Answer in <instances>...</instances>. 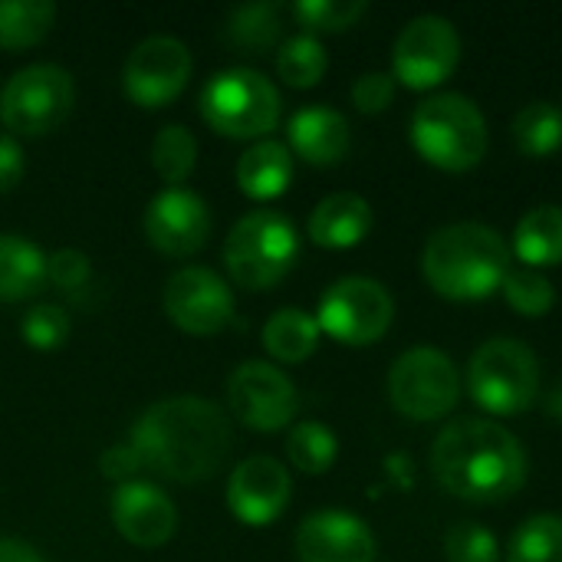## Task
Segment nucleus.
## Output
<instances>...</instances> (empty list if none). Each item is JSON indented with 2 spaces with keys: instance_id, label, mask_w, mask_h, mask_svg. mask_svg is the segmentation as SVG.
Wrapping results in <instances>:
<instances>
[{
  "instance_id": "obj_41",
  "label": "nucleus",
  "mask_w": 562,
  "mask_h": 562,
  "mask_svg": "<svg viewBox=\"0 0 562 562\" xmlns=\"http://www.w3.org/2000/svg\"><path fill=\"white\" fill-rule=\"evenodd\" d=\"M547 408H550V415H553V418H560V422H562V385L557 389V392H553V395H550Z\"/></svg>"
},
{
  "instance_id": "obj_17",
  "label": "nucleus",
  "mask_w": 562,
  "mask_h": 562,
  "mask_svg": "<svg viewBox=\"0 0 562 562\" xmlns=\"http://www.w3.org/2000/svg\"><path fill=\"white\" fill-rule=\"evenodd\" d=\"M300 562H375V537L356 514L319 510L296 530Z\"/></svg>"
},
{
  "instance_id": "obj_12",
  "label": "nucleus",
  "mask_w": 562,
  "mask_h": 562,
  "mask_svg": "<svg viewBox=\"0 0 562 562\" xmlns=\"http://www.w3.org/2000/svg\"><path fill=\"white\" fill-rule=\"evenodd\" d=\"M191 79V53L175 36H148L142 40L122 69L125 95L142 109H161L175 102Z\"/></svg>"
},
{
  "instance_id": "obj_29",
  "label": "nucleus",
  "mask_w": 562,
  "mask_h": 562,
  "mask_svg": "<svg viewBox=\"0 0 562 562\" xmlns=\"http://www.w3.org/2000/svg\"><path fill=\"white\" fill-rule=\"evenodd\" d=\"M286 454L293 461L296 471L303 474H326L333 464H336V454H339V441L336 435L319 425V422H300L290 438H286Z\"/></svg>"
},
{
  "instance_id": "obj_3",
  "label": "nucleus",
  "mask_w": 562,
  "mask_h": 562,
  "mask_svg": "<svg viewBox=\"0 0 562 562\" xmlns=\"http://www.w3.org/2000/svg\"><path fill=\"white\" fill-rule=\"evenodd\" d=\"M422 270L431 290L448 300H487L510 273V247L487 224H448L428 237Z\"/></svg>"
},
{
  "instance_id": "obj_5",
  "label": "nucleus",
  "mask_w": 562,
  "mask_h": 562,
  "mask_svg": "<svg viewBox=\"0 0 562 562\" xmlns=\"http://www.w3.org/2000/svg\"><path fill=\"white\" fill-rule=\"evenodd\" d=\"M300 257L296 227L277 211H254L240 217L224 244V263L237 286L270 290L277 286Z\"/></svg>"
},
{
  "instance_id": "obj_4",
  "label": "nucleus",
  "mask_w": 562,
  "mask_h": 562,
  "mask_svg": "<svg viewBox=\"0 0 562 562\" xmlns=\"http://www.w3.org/2000/svg\"><path fill=\"white\" fill-rule=\"evenodd\" d=\"M415 151L441 171H471L484 161L491 135L484 112L461 92H438L412 115Z\"/></svg>"
},
{
  "instance_id": "obj_34",
  "label": "nucleus",
  "mask_w": 562,
  "mask_h": 562,
  "mask_svg": "<svg viewBox=\"0 0 562 562\" xmlns=\"http://www.w3.org/2000/svg\"><path fill=\"white\" fill-rule=\"evenodd\" d=\"M69 316L63 306L53 303H40L33 310H26V316L20 319V336L26 346L40 349V352H53L69 339Z\"/></svg>"
},
{
  "instance_id": "obj_21",
  "label": "nucleus",
  "mask_w": 562,
  "mask_h": 562,
  "mask_svg": "<svg viewBox=\"0 0 562 562\" xmlns=\"http://www.w3.org/2000/svg\"><path fill=\"white\" fill-rule=\"evenodd\" d=\"M290 181H293V158L290 148L280 142L263 138L250 145L237 161V184L254 201L280 198L290 188Z\"/></svg>"
},
{
  "instance_id": "obj_14",
  "label": "nucleus",
  "mask_w": 562,
  "mask_h": 562,
  "mask_svg": "<svg viewBox=\"0 0 562 562\" xmlns=\"http://www.w3.org/2000/svg\"><path fill=\"white\" fill-rule=\"evenodd\" d=\"M165 313L188 336H214L234 319L231 286L207 267H184L165 283Z\"/></svg>"
},
{
  "instance_id": "obj_39",
  "label": "nucleus",
  "mask_w": 562,
  "mask_h": 562,
  "mask_svg": "<svg viewBox=\"0 0 562 562\" xmlns=\"http://www.w3.org/2000/svg\"><path fill=\"white\" fill-rule=\"evenodd\" d=\"M23 178V148L16 138L0 135V194H7Z\"/></svg>"
},
{
  "instance_id": "obj_26",
  "label": "nucleus",
  "mask_w": 562,
  "mask_h": 562,
  "mask_svg": "<svg viewBox=\"0 0 562 562\" xmlns=\"http://www.w3.org/2000/svg\"><path fill=\"white\" fill-rule=\"evenodd\" d=\"M514 145L527 158H547L562 148V112L553 102H530L514 115Z\"/></svg>"
},
{
  "instance_id": "obj_37",
  "label": "nucleus",
  "mask_w": 562,
  "mask_h": 562,
  "mask_svg": "<svg viewBox=\"0 0 562 562\" xmlns=\"http://www.w3.org/2000/svg\"><path fill=\"white\" fill-rule=\"evenodd\" d=\"M392 99H395V76H389V72H366L352 86V102L366 115L385 112L392 105Z\"/></svg>"
},
{
  "instance_id": "obj_38",
  "label": "nucleus",
  "mask_w": 562,
  "mask_h": 562,
  "mask_svg": "<svg viewBox=\"0 0 562 562\" xmlns=\"http://www.w3.org/2000/svg\"><path fill=\"white\" fill-rule=\"evenodd\" d=\"M99 468H102V477L132 484L135 474L142 471V461H138V454L132 451V445H119V448H109V451L102 454Z\"/></svg>"
},
{
  "instance_id": "obj_18",
  "label": "nucleus",
  "mask_w": 562,
  "mask_h": 562,
  "mask_svg": "<svg viewBox=\"0 0 562 562\" xmlns=\"http://www.w3.org/2000/svg\"><path fill=\"white\" fill-rule=\"evenodd\" d=\"M112 524L132 547L155 550L171 540L178 527V510L171 497L155 484L132 481L112 494Z\"/></svg>"
},
{
  "instance_id": "obj_25",
  "label": "nucleus",
  "mask_w": 562,
  "mask_h": 562,
  "mask_svg": "<svg viewBox=\"0 0 562 562\" xmlns=\"http://www.w3.org/2000/svg\"><path fill=\"white\" fill-rule=\"evenodd\" d=\"M56 23L49 0H0V49H30Z\"/></svg>"
},
{
  "instance_id": "obj_30",
  "label": "nucleus",
  "mask_w": 562,
  "mask_h": 562,
  "mask_svg": "<svg viewBox=\"0 0 562 562\" xmlns=\"http://www.w3.org/2000/svg\"><path fill=\"white\" fill-rule=\"evenodd\" d=\"M326 66H329V56L323 49V43L310 33L303 36H293L280 46L277 53V69H280V79L293 89H310L316 86L323 76H326Z\"/></svg>"
},
{
  "instance_id": "obj_19",
  "label": "nucleus",
  "mask_w": 562,
  "mask_h": 562,
  "mask_svg": "<svg viewBox=\"0 0 562 562\" xmlns=\"http://www.w3.org/2000/svg\"><path fill=\"white\" fill-rule=\"evenodd\" d=\"M290 145L310 165H339L349 151V122L329 105L300 109L290 119Z\"/></svg>"
},
{
  "instance_id": "obj_24",
  "label": "nucleus",
  "mask_w": 562,
  "mask_h": 562,
  "mask_svg": "<svg viewBox=\"0 0 562 562\" xmlns=\"http://www.w3.org/2000/svg\"><path fill=\"white\" fill-rule=\"evenodd\" d=\"M319 323L303 310H280L263 326V346L280 362H303L319 346Z\"/></svg>"
},
{
  "instance_id": "obj_32",
  "label": "nucleus",
  "mask_w": 562,
  "mask_h": 562,
  "mask_svg": "<svg viewBox=\"0 0 562 562\" xmlns=\"http://www.w3.org/2000/svg\"><path fill=\"white\" fill-rule=\"evenodd\" d=\"M504 300L527 319H540L553 310L557 303V290L553 283L540 273V270H530V267H520V270H510L507 280H504Z\"/></svg>"
},
{
  "instance_id": "obj_9",
  "label": "nucleus",
  "mask_w": 562,
  "mask_h": 562,
  "mask_svg": "<svg viewBox=\"0 0 562 562\" xmlns=\"http://www.w3.org/2000/svg\"><path fill=\"white\" fill-rule=\"evenodd\" d=\"M389 398L412 422L445 418L461 398L458 366L431 346L402 352L389 372Z\"/></svg>"
},
{
  "instance_id": "obj_10",
  "label": "nucleus",
  "mask_w": 562,
  "mask_h": 562,
  "mask_svg": "<svg viewBox=\"0 0 562 562\" xmlns=\"http://www.w3.org/2000/svg\"><path fill=\"white\" fill-rule=\"evenodd\" d=\"M392 316L395 303L379 280L342 277L323 293L316 323L342 346H372L389 333Z\"/></svg>"
},
{
  "instance_id": "obj_20",
  "label": "nucleus",
  "mask_w": 562,
  "mask_h": 562,
  "mask_svg": "<svg viewBox=\"0 0 562 562\" xmlns=\"http://www.w3.org/2000/svg\"><path fill=\"white\" fill-rule=\"evenodd\" d=\"M313 244L329 247V250H349L356 244H362L372 231V207L362 194L352 191H339L329 194L316 204V211L310 214L306 224Z\"/></svg>"
},
{
  "instance_id": "obj_13",
  "label": "nucleus",
  "mask_w": 562,
  "mask_h": 562,
  "mask_svg": "<svg viewBox=\"0 0 562 562\" xmlns=\"http://www.w3.org/2000/svg\"><path fill=\"white\" fill-rule=\"evenodd\" d=\"M231 412L250 431H280L296 415V385L270 362H244L227 382Z\"/></svg>"
},
{
  "instance_id": "obj_16",
  "label": "nucleus",
  "mask_w": 562,
  "mask_h": 562,
  "mask_svg": "<svg viewBox=\"0 0 562 562\" xmlns=\"http://www.w3.org/2000/svg\"><path fill=\"white\" fill-rule=\"evenodd\" d=\"M290 494L293 484L286 468L267 454L247 458L244 464H237V471L227 481V507L247 527L273 524L286 510Z\"/></svg>"
},
{
  "instance_id": "obj_7",
  "label": "nucleus",
  "mask_w": 562,
  "mask_h": 562,
  "mask_svg": "<svg viewBox=\"0 0 562 562\" xmlns=\"http://www.w3.org/2000/svg\"><path fill=\"white\" fill-rule=\"evenodd\" d=\"M468 392L491 415H520L540 395V362L520 339H491L468 366Z\"/></svg>"
},
{
  "instance_id": "obj_22",
  "label": "nucleus",
  "mask_w": 562,
  "mask_h": 562,
  "mask_svg": "<svg viewBox=\"0 0 562 562\" xmlns=\"http://www.w3.org/2000/svg\"><path fill=\"white\" fill-rule=\"evenodd\" d=\"M46 283V257L20 234H0V303L36 296Z\"/></svg>"
},
{
  "instance_id": "obj_23",
  "label": "nucleus",
  "mask_w": 562,
  "mask_h": 562,
  "mask_svg": "<svg viewBox=\"0 0 562 562\" xmlns=\"http://www.w3.org/2000/svg\"><path fill=\"white\" fill-rule=\"evenodd\" d=\"M514 254L530 270L562 263V207L557 204L530 207L514 231Z\"/></svg>"
},
{
  "instance_id": "obj_33",
  "label": "nucleus",
  "mask_w": 562,
  "mask_h": 562,
  "mask_svg": "<svg viewBox=\"0 0 562 562\" xmlns=\"http://www.w3.org/2000/svg\"><path fill=\"white\" fill-rule=\"evenodd\" d=\"M369 10L366 0H300L293 7L296 20L313 30V33H339L349 30L362 20V13Z\"/></svg>"
},
{
  "instance_id": "obj_40",
  "label": "nucleus",
  "mask_w": 562,
  "mask_h": 562,
  "mask_svg": "<svg viewBox=\"0 0 562 562\" xmlns=\"http://www.w3.org/2000/svg\"><path fill=\"white\" fill-rule=\"evenodd\" d=\"M0 562H43V557L23 540L0 537Z\"/></svg>"
},
{
  "instance_id": "obj_8",
  "label": "nucleus",
  "mask_w": 562,
  "mask_h": 562,
  "mask_svg": "<svg viewBox=\"0 0 562 562\" xmlns=\"http://www.w3.org/2000/svg\"><path fill=\"white\" fill-rule=\"evenodd\" d=\"M76 105V82L63 66L36 63L0 89V119L16 135H46L59 128Z\"/></svg>"
},
{
  "instance_id": "obj_27",
  "label": "nucleus",
  "mask_w": 562,
  "mask_h": 562,
  "mask_svg": "<svg viewBox=\"0 0 562 562\" xmlns=\"http://www.w3.org/2000/svg\"><path fill=\"white\" fill-rule=\"evenodd\" d=\"M283 7L280 3H247L231 10L227 16V40L247 53H263L270 46H277L283 20H280Z\"/></svg>"
},
{
  "instance_id": "obj_6",
  "label": "nucleus",
  "mask_w": 562,
  "mask_h": 562,
  "mask_svg": "<svg viewBox=\"0 0 562 562\" xmlns=\"http://www.w3.org/2000/svg\"><path fill=\"white\" fill-rule=\"evenodd\" d=\"M283 112L277 86L257 69H224L201 92L204 122L227 138H263Z\"/></svg>"
},
{
  "instance_id": "obj_28",
  "label": "nucleus",
  "mask_w": 562,
  "mask_h": 562,
  "mask_svg": "<svg viewBox=\"0 0 562 562\" xmlns=\"http://www.w3.org/2000/svg\"><path fill=\"white\" fill-rule=\"evenodd\" d=\"M507 562H562V517L537 514L524 520L510 537Z\"/></svg>"
},
{
  "instance_id": "obj_11",
  "label": "nucleus",
  "mask_w": 562,
  "mask_h": 562,
  "mask_svg": "<svg viewBox=\"0 0 562 562\" xmlns=\"http://www.w3.org/2000/svg\"><path fill=\"white\" fill-rule=\"evenodd\" d=\"M461 63V36L448 16L425 13L415 16L395 40L392 66L395 79L408 89H435L441 86Z\"/></svg>"
},
{
  "instance_id": "obj_36",
  "label": "nucleus",
  "mask_w": 562,
  "mask_h": 562,
  "mask_svg": "<svg viewBox=\"0 0 562 562\" xmlns=\"http://www.w3.org/2000/svg\"><path fill=\"white\" fill-rule=\"evenodd\" d=\"M89 277H92V263L79 250H56L53 257H46V280L53 286H59L63 293L82 290L89 283Z\"/></svg>"
},
{
  "instance_id": "obj_35",
  "label": "nucleus",
  "mask_w": 562,
  "mask_h": 562,
  "mask_svg": "<svg viewBox=\"0 0 562 562\" xmlns=\"http://www.w3.org/2000/svg\"><path fill=\"white\" fill-rule=\"evenodd\" d=\"M448 562H501L497 537L481 524H454L445 537Z\"/></svg>"
},
{
  "instance_id": "obj_15",
  "label": "nucleus",
  "mask_w": 562,
  "mask_h": 562,
  "mask_svg": "<svg viewBox=\"0 0 562 562\" xmlns=\"http://www.w3.org/2000/svg\"><path fill=\"white\" fill-rule=\"evenodd\" d=\"M145 237L168 257H191L211 237V211L194 191L168 188L148 201Z\"/></svg>"
},
{
  "instance_id": "obj_2",
  "label": "nucleus",
  "mask_w": 562,
  "mask_h": 562,
  "mask_svg": "<svg viewBox=\"0 0 562 562\" xmlns=\"http://www.w3.org/2000/svg\"><path fill=\"white\" fill-rule=\"evenodd\" d=\"M431 471L461 501L501 504L527 484V451L504 425L464 418L438 435Z\"/></svg>"
},
{
  "instance_id": "obj_31",
  "label": "nucleus",
  "mask_w": 562,
  "mask_h": 562,
  "mask_svg": "<svg viewBox=\"0 0 562 562\" xmlns=\"http://www.w3.org/2000/svg\"><path fill=\"white\" fill-rule=\"evenodd\" d=\"M198 165V142L184 125H165L151 142V168L168 181L181 184Z\"/></svg>"
},
{
  "instance_id": "obj_1",
  "label": "nucleus",
  "mask_w": 562,
  "mask_h": 562,
  "mask_svg": "<svg viewBox=\"0 0 562 562\" xmlns=\"http://www.w3.org/2000/svg\"><path fill=\"white\" fill-rule=\"evenodd\" d=\"M132 451L142 468L175 484H201L214 477L231 454L227 415L198 395L155 402L132 428Z\"/></svg>"
}]
</instances>
